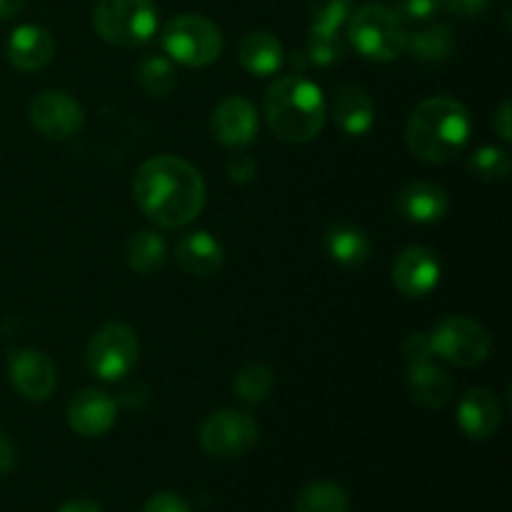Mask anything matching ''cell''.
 <instances>
[{"label": "cell", "mask_w": 512, "mask_h": 512, "mask_svg": "<svg viewBox=\"0 0 512 512\" xmlns=\"http://www.w3.org/2000/svg\"><path fill=\"white\" fill-rule=\"evenodd\" d=\"M135 78H138V85L150 98H165V95L173 93L175 83H178L173 63L163 55H148V58L140 60Z\"/></svg>", "instance_id": "obj_26"}, {"label": "cell", "mask_w": 512, "mask_h": 512, "mask_svg": "<svg viewBox=\"0 0 512 512\" xmlns=\"http://www.w3.org/2000/svg\"><path fill=\"white\" fill-rule=\"evenodd\" d=\"M238 60L248 73L265 78V75L278 73L285 60V53L283 45H280V40L273 33H268V30H255V33H248L240 40Z\"/></svg>", "instance_id": "obj_22"}, {"label": "cell", "mask_w": 512, "mask_h": 512, "mask_svg": "<svg viewBox=\"0 0 512 512\" xmlns=\"http://www.w3.org/2000/svg\"><path fill=\"white\" fill-rule=\"evenodd\" d=\"M55 512H103L95 500H88V498H78V500H68L65 505H60Z\"/></svg>", "instance_id": "obj_38"}, {"label": "cell", "mask_w": 512, "mask_h": 512, "mask_svg": "<svg viewBox=\"0 0 512 512\" xmlns=\"http://www.w3.org/2000/svg\"><path fill=\"white\" fill-rule=\"evenodd\" d=\"M175 260L185 273L195 275V278H210L223 268V245L205 230H193L185 233L183 238L175 243Z\"/></svg>", "instance_id": "obj_18"}, {"label": "cell", "mask_w": 512, "mask_h": 512, "mask_svg": "<svg viewBox=\"0 0 512 512\" xmlns=\"http://www.w3.org/2000/svg\"><path fill=\"white\" fill-rule=\"evenodd\" d=\"M305 55L313 65L328 68V65H338L345 55V43L340 38L338 30H318L310 28L308 35V48Z\"/></svg>", "instance_id": "obj_29"}, {"label": "cell", "mask_w": 512, "mask_h": 512, "mask_svg": "<svg viewBox=\"0 0 512 512\" xmlns=\"http://www.w3.org/2000/svg\"><path fill=\"white\" fill-rule=\"evenodd\" d=\"M410 398L428 410H440L453 400L455 383L443 368L428 363H415L408 368Z\"/></svg>", "instance_id": "obj_19"}, {"label": "cell", "mask_w": 512, "mask_h": 512, "mask_svg": "<svg viewBox=\"0 0 512 512\" xmlns=\"http://www.w3.org/2000/svg\"><path fill=\"white\" fill-rule=\"evenodd\" d=\"M140 355L138 335L125 323H105L90 338L85 348V363L95 378L105 383L123 380L135 368Z\"/></svg>", "instance_id": "obj_7"}, {"label": "cell", "mask_w": 512, "mask_h": 512, "mask_svg": "<svg viewBox=\"0 0 512 512\" xmlns=\"http://www.w3.org/2000/svg\"><path fill=\"white\" fill-rule=\"evenodd\" d=\"M143 512H193L188 500L178 493H158L145 503Z\"/></svg>", "instance_id": "obj_33"}, {"label": "cell", "mask_w": 512, "mask_h": 512, "mask_svg": "<svg viewBox=\"0 0 512 512\" xmlns=\"http://www.w3.org/2000/svg\"><path fill=\"white\" fill-rule=\"evenodd\" d=\"M13 465H15L13 443H10V440L0 433V478H3L5 473H10V470H13Z\"/></svg>", "instance_id": "obj_37"}, {"label": "cell", "mask_w": 512, "mask_h": 512, "mask_svg": "<svg viewBox=\"0 0 512 512\" xmlns=\"http://www.w3.org/2000/svg\"><path fill=\"white\" fill-rule=\"evenodd\" d=\"M433 353L458 368H478L490 355V335L478 320L448 315L430 333Z\"/></svg>", "instance_id": "obj_9"}, {"label": "cell", "mask_w": 512, "mask_h": 512, "mask_svg": "<svg viewBox=\"0 0 512 512\" xmlns=\"http://www.w3.org/2000/svg\"><path fill=\"white\" fill-rule=\"evenodd\" d=\"M163 48L175 63L205 68L223 53V33L205 15L183 13L163 28Z\"/></svg>", "instance_id": "obj_6"}, {"label": "cell", "mask_w": 512, "mask_h": 512, "mask_svg": "<svg viewBox=\"0 0 512 512\" xmlns=\"http://www.w3.org/2000/svg\"><path fill=\"white\" fill-rule=\"evenodd\" d=\"M258 423L243 410L223 408L200 423L198 440L213 460H238L258 445Z\"/></svg>", "instance_id": "obj_8"}, {"label": "cell", "mask_w": 512, "mask_h": 512, "mask_svg": "<svg viewBox=\"0 0 512 512\" xmlns=\"http://www.w3.org/2000/svg\"><path fill=\"white\" fill-rule=\"evenodd\" d=\"M323 245L328 258L343 265V268H360V265L368 263L370 253H373V243H370L368 233L350 223L330 225L325 230Z\"/></svg>", "instance_id": "obj_21"}, {"label": "cell", "mask_w": 512, "mask_h": 512, "mask_svg": "<svg viewBox=\"0 0 512 512\" xmlns=\"http://www.w3.org/2000/svg\"><path fill=\"white\" fill-rule=\"evenodd\" d=\"M470 113L460 100L438 95L428 98L410 113L405 125L408 150L423 163L443 165L463 153L470 140Z\"/></svg>", "instance_id": "obj_2"}, {"label": "cell", "mask_w": 512, "mask_h": 512, "mask_svg": "<svg viewBox=\"0 0 512 512\" xmlns=\"http://www.w3.org/2000/svg\"><path fill=\"white\" fill-rule=\"evenodd\" d=\"M395 208L410 223H438L445 218L450 208V198L445 188L430 180H413V183L403 185L395 198Z\"/></svg>", "instance_id": "obj_15"}, {"label": "cell", "mask_w": 512, "mask_h": 512, "mask_svg": "<svg viewBox=\"0 0 512 512\" xmlns=\"http://www.w3.org/2000/svg\"><path fill=\"white\" fill-rule=\"evenodd\" d=\"M405 360L410 365L415 363H428L433 358V343H430V333H410L408 340L403 343Z\"/></svg>", "instance_id": "obj_32"}, {"label": "cell", "mask_w": 512, "mask_h": 512, "mask_svg": "<svg viewBox=\"0 0 512 512\" xmlns=\"http://www.w3.org/2000/svg\"><path fill=\"white\" fill-rule=\"evenodd\" d=\"M55 40L40 25H20L8 38V60L23 73L43 70L53 60Z\"/></svg>", "instance_id": "obj_17"}, {"label": "cell", "mask_w": 512, "mask_h": 512, "mask_svg": "<svg viewBox=\"0 0 512 512\" xmlns=\"http://www.w3.org/2000/svg\"><path fill=\"white\" fill-rule=\"evenodd\" d=\"M210 130L225 148H245L258 135V110L243 95H228L215 105Z\"/></svg>", "instance_id": "obj_13"}, {"label": "cell", "mask_w": 512, "mask_h": 512, "mask_svg": "<svg viewBox=\"0 0 512 512\" xmlns=\"http://www.w3.org/2000/svg\"><path fill=\"white\" fill-rule=\"evenodd\" d=\"M443 5L458 15H478L488 8L490 0H443Z\"/></svg>", "instance_id": "obj_36"}, {"label": "cell", "mask_w": 512, "mask_h": 512, "mask_svg": "<svg viewBox=\"0 0 512 512\" xmlns=\"http://www.w3.org/2000/svg\"><path fill=\"white\" fill-rule=\"evenodd\" d=\"M345 23H348V43L360 58L390 63L405 53L408 30L395 10L385 5H363Z\"/></svg>", "instance_id": "obj_4"}, {"label": "cell", "mask_w": 512, "mask_h": 512, "mask_svg": "<svg viewBox=\"0 0 512 512\" xmlns=\"http://www.w3.org/2000/svg\"><path fill=\"white\" fill-rule=\"evenodd\" d=\"M25 0H0V20L15 18L23 10Z\"/></svg>", "instance_id": "obj_39"}, {"label": "cell", "mask_w": 512, "mask_h": 512, "mask_svg": "<svg viewBox=\"0 0 512 512\" xmlns=\"http://www.w3.org/2000/svg\"><path fill=\"white\" fill-rule=\"evenodd\" d=\"M133 198L148 220L168 230L185 228L205 208V180L175 155H155L133 175Z\"/></svg>", "instance_id": "obj_1"}, {"label": "cell", "mask_w": 512, "mask_h": 512, "mask_svg": "<svg viewBox=\"0 0 512 512\" xmlns=\"http://www.w3.org/2000/svg\"><path fill=\"white\" fill-rule=\"evenodd\" d=\"M30 123L43 135L45 140H63L75 138L85 125V113L78 100L65 90H43L30 100Z\"/></svg>", "instance_id": "obj_10"}, {"label": "cell", "mask_w": 512, "mask_h": 512, "mask_svg": "<svg viewBox=\"0 0 512 512\" xmlns=\"http://www.w3.org/2000/svg\"><path fill=\"white\" fill-rule=\"evenodd\" d=\"M8 375L13 388L33 403H43L58 388V370L53 360L35 348L13 350L8 355Z\"/></svg>", "instance_id": "obj_11"}, {"label": "cell", "mask_w": 512, "mask_h": 512, "mask_svg": "<svg viewBox=\"0 0 512 512\" xmlns=\"http://www.w3.org/2000/svg\"><path fill=\"white\" fill-rule=\"evenodd\" d=\"M458 423L473 440H490L503 423V405L488 388H473L465 393L458 408Z\"/></svg>", "instance_id": "obj_16"}, {"label": "cell", "mask_w": 512, "mask_h": 512, "mask_svg": "<svg viewBox=\"0 0 512 512\" xmlns=\"http://www.w3.org/2000/svg\"><path fill=\"white\" fill-rule=\"evenodd\" d=\"M350 498L333 480L308 483L295 498V512H348Z\"/></svg>", "instance_id": "obj_25"}, {"label": "cell", "mask_w": 512, "mask_h": 512, "mask_svg": "<svg viewBox=\"0 0 512 512\" xmlns=\"http://www.w3.org/2000/svg\"><path fill=\"white\" fill-rule=\"evenodd\" d=\"M493 130L498 133V138L503 140V143H510V140H512V105H510V100H503V103H500V108L495 110Z\"/></svg>", "instance_id": "obj_35"}, {"label": "cell", "mask_w": 512, "mask_h": 512, "mask_svg": "<svg viewBox=\"0 0 512 512\" xmlns=\"http://www.w3.org/2000/svg\"><path fill=\"white\" fill-rule=\"evenodd\" d=\"M255 173H258V165H255V160L250 158V155L240 153L228 160V175L230 180H235V183L240 185L250 183V180H255Z\"/></svg>", "instance_id": "obj_34"}, {"label": "cell", "mask_w": 512, "mask_h": 512, "mask_svg": "<svg viewBox=\"0 0 512 512\" xmlns=\"http://www.w3.org/2000/svg\"><path fill=\"white\" fill-rule=\"evenodd\" d=\"M390 275H393V285L398 288L400 295H405V298H425L430 290L438 288L440 260L425 245H410V248L400 250Z\"/></svg>", "instance_id": "obj_12"}, {"label": "cell", "mask_w": 512, "mask_h": 512, "mask_svg": "<svg viewBox=\"0 0 512 512\" xmlns=\"http://www.w3.org/2000/svg\"><path fill=\"white\" fill-rule=\"evenodd\" d=\"M235 398L243 400L248 405H260L268 400L270 390H273V370L263 363H248L245 368L238 370L235 375Z\"/></svg>", "instance_id": "obj_27"}, {"label": "cell", "mask_w": 512, "mask_h": 512, "mask_svg": "<svg viewBox=\"0 0 512 512\" xmlns=\"http://www.w3.org/2000/svg\"><path fill=\"white\" fill-rule=\"evenodd\" d=\"M468 173L483 183H500L510 173V155L495 145H483L468 158Z\"/></svg>", "instance_id": "obj_28"}, {"label": "cell", "mask_w": 512, "mask_h": 512, "mask_svg": "<svg viewBox=\"0 0 512 512\" xmlns=\"http://www.w3.org/2000/svg\"><path fill=\"white\" fill-rule=\"evenodd\" d=\"M93 28L105 43L138 48L158 30V8L153 0H98L93 10Z\"/></svg>", "instance_id": "obj_5"}, {"label": "cell", "mask_w": 512, "mask_h": 512, "mask_svg": "<svg viewBox=\"0 0 512 512\" xmlns=\"http://www.w3.org/2000/svg\"><path fill=\"white\" fill-rule=\"evenodd\" d=\"M405 50H410L413 58L420 60V63H443L453 55L455 33L443 23L428 25V28L415 30L413 35H408Z\"/></svg>", "instance_id": "obj_24"}, {"label": "cell", "mask_w": 512, "mask_h": 512, "mask_svg": "<svg viewBox=\"0 0 512 512\" xmlns=\"http://www.w3.org/2000/svg\"><path fill=\"white\" fill-rule=\"evenodd\" d=\"M443 8V0H398L395 15L403 23H425Z\"/></svg>", "instance_id": "obj_31"}, {"label": "cell", "mask_w": 512, "mask_h": 512, "mask_svg": "<svg viewBox=\"0 0 512 512\" xmlns=\"http://www.w3.org/2000/svg\"><path fill=\"white\" fill-rule=\"evenodd\" d=\"M118 418V403L105 390L85 388L68 403V425L80 438H100Z\"/></svg>", "instance_id": "obj_14"}, {"label": "cell", "mask_w": 512, "mask_h": 512, "mask_svg": "<svg viewBox=\"0 0 512 512\" xmlns=\"http://www.w3.org/2000/svg\"><path fill=\"white\" fill-rule=\"evenodd\" d=\"M165 258H168V245H165L163 235L155 230H138L125 243V263L140 275L158 273Z\"/></svg>", "instance_id": "obj_23"}, {"label": "cell", "mask_w": 512, "mask_h": 512, "mask_svg": "<svg viewBox=\"0 0 512 512\" xmlns=\"http://www.w3.org/2000/svg\"><path fill=\"white\" fill-rule=\"evenodd\" d=\"M333 118L345 135H365L375 123V105L360 85H343L333 98Z\"/></svg>", "instance_id": "obj_20"}, {"label": "cell", "mask_w": 512, "mask_h": 512, "mask_svg": "<svg viewBox=\"0 0 512 512\" xmlns=\"http://www.w3.org/2000/svg\"><path fill=\"white\" fill-rule=\"evenodd\" d=\"M268 128L283 143H310L320 135L328 120L323 90L303 75H283L265 93L263 103Z\"/></svg>", "instance_id": "obj_3"}, {"label": "cell", "mask_w": 512, "mask_h": 512, "mask_svg": "<svg viewBox=\"0 0 512 512\" xmlns=\"http://www.w3.org/2000/svg\"><path fill=\"white\" fill-rule=\"evenodd\" d=\"M353 0H308V13L318 30H340V25L350 18Z\"/></svg>", "instance_id": "obj_30"}]
</instances>
